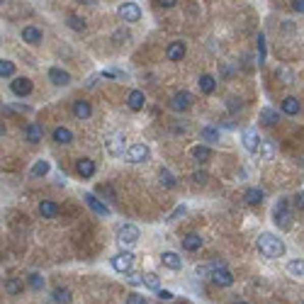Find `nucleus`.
Masks as SVG:
<instances>
[{
    "label": "nucleus",
    "instance_id": "30",
    "mask_svg": "<svg viewBox=\"0 0 304 304\" xmlns=\"http://www.w3.org/2000/svg\"><path fill=\"white\" fill-rule=\"evenodd\" d=\"M158 180H161L163 187H175V178L171 175L168 168H161V171H158Z\"/></svg>",
    "mask_w": 304,
    "mask_h": 304
},
{
    "label": "nucleus",
    "instance_id": "22",
    "mask_svg": "<svg viewBox=\"0 0 304 304\" xmlns=\"http://www.w3.org/2000/svg\"><path fill=\"white\" fill-rule=\"evenodd\" d=\"M51 136H54L56 144H71L73 142V134H71V129H66V127H56Z\"/></svg>",
    "mask_w": 304,
    "mask_h": 304
},
{
    "label": "nucleus",
    "instance_id": "43",
    "mask_svg": "<svg viewBox=\"0 0 304 304\" xmlns=\"http://www.w3.org/2000/svg\"><path fill=\"white\" fill-rule=\"evenodd\" d=\"M158 299H163V302H171V299H173V294L168 292V290H158Z\"/></svg>",
    "mask_w": 304,
    "mask_h": 304
},
{
    "label": "nucleus",
    "instance_id": "46",
    "mask_svg": "<svg viewBox=\"0 0 304 304\" xmlns=\"http://www.w3.org/2000/svg\"><path fill=\"white\" fill-rule=\"evenodd\" d=\"M292 10L304 12V0H294V3H292Z\"/></svg>",
    "mask_w": 304,
    "mask_h": 304
},
{
    "label": "nucleus",
    "instance_id": "50",
    "mask_svg": "<svg viewBox=\"0 0 304 304\" xmlns=\"http://www.w3.org/2000/svg\"><path fill=\"white\" fill-rule=\"evenodd\" d=\"M185 212V207H178V209H175L173 214H171V219H175V217H180V214H183Z\"/></svg>",
    "mask_w": 304,
    "mask_h": 304
},
{
    "label": "nucleus",
    "instance_id": "34",
    "mask_svg": "<svg viewBox=\"0 0 304 304\" xmlns=\"http://www.w3.org/2000/svg\"><path fill=\"white\" fill-rule=\"evenodd\" d=\"M54 302L68 304V302H71V292H68V290H64V287H56V290H54Z\"/></svg>",
    "mask_w": 304,
    "mask_h": 304
},
{
    "label": "nucleus",
    "instance_id": "47",
    "mask_svg": "<svg viewBox=\"0 0 304 304\" xmlns=\"http://www.w3.org/2000/svg\"><path fill=\"white\" fill-rule=\"evenodd\" d=\"M280 76L285 78V83H292V73H290L287 68H283V71H280Z\"/></svg>",
    "mask_w": 304,
    "mask_h": 304
},
{
    "label": "nucleus",
    "instance_id": "23",
    "mask_svg": "<svg viewBox=\"0 0 304 304\" xmlns=\"http://www.w3.org/2000/svg\"><path fill=\"white\" fill-rule=\"evenodd\" d=\"M22 39L27 44H39L42 42V32H39L37 27H24V30H22Z\"/></svg>",
    "mask_w": 304,
    "mask_h": 304
},
{
    "label": "nucleus",
    "instance_id": "11",
    "mask_svg": "<svg viewBox=\"0 0 304 304\" xmlns=\"http://www.w3.org/2000/svg\"><path fill=\"white\" fill-rule=\"evenodd\" d=\"M212 283L219 285V287H229V285H234V275L227 268H217V270L212 272Z\"/></svg>",
    "mask_w": 304,
    "mask_h": 304
},
{
    "label": "nucleus",
    "instance_id": "27",
    "mask_svg": "<svg viewBox=\"0 0 304 304\" xmlns=\"http://www.w3.org/2000/svg\"><path fill=\"white\" fill-rule=\"evenodd\" d=\"M280 107H283L285 115H297V112H299V100L297 98H285Z\"/></svg>",
    "mask_w": 304,
    "mask_h": 304
},
{
    "label": "nucleus",
    "instance_id": "42",
    "mask_svg": "<svg viewBox=\"0 0 304 304\" xmlns=\"http://www.w3.org/2000/svg\"><path fill=\"white\" fill-rule=\"evenodd\" d=\"M294 207H297V209H304V192H297V195H294Z\"/></svg>",
    "mask_w": 304,
    "mask_h": 304
},
{
    "label": "nucleus",
    "instance_id": "48",
    "mask_svg": "<svg viewBox=\"0 0 304 304\" xmlns=\"http://www.w3.org/2000/svg\"><path fill=\"white\" fill-rule=\"evenodd\" d=\"M239 107H241V100H234V98L229 100V109H231V112H234V109H239Z\"/></svg>",
    "mask_w": 304,
    "mask_h": 304
},
{
    "label": "nucleus",
    "instance_id": "35",
    "mask_svg": "<svg viewBox=\"0 0 304 304\" xmlns=\"http://www.w3.org/2000/svg\"><path fill=\"white\" fill-rule=\"evenodd\" d=\"M98 195L107 197V200H117V192H115V190H112V185H107V183L98 185Z\"/></svg>",
    "mask_w": 304,
    "mask_h": 304
},
{
    "label": "nucleus",
    "instance_id": "38",
    "mask_svg": "<svg viewBox=\"0 0 304 304\" xmlns=\"http://www.w3.org/2000/svg\"><path fill=\"white\" fill-rule=\"evenodd\" d=\"M68 27L80 32V30H86V20H83V17H78V15H71V17H68Z\"/></svg>",
    "mask_w": 304,
    "mask_h": 304
},
{
    "label": "nucleus",
    "instance_id": "33",
    "mask_svg": "<svg viewBox=\"0 0 304 304\" xmlns=\"http://www.w3.org/2000/svg\"><path fill=\"white\" fill-rule=\"evenodd\" d=\"M202 142L217 144L219 142V131L214 129V127H205V129H202Z\"/></svg>",
    "mask_w": 304,
    "mask_h": 304
},
{
    "label": "nucleus",
    "instance_id": "28",
    "mask_svg": "<svg viewBox=\"0 0 304 304\" xmlns=\"http://www.w3.org/2000/svg\"><path fill=\"white\" fill-rule=\"evenodd\" d=\"M214 88H217V80H214V78L212 76H200V90H202V93H214Z\"/></svg>",
    "mask_w": 304,
    "mask_h": 304
},
{
    "label": "nucleus",
    "instance_id": "26",
    "mask_svg": "<svg viewBox=\"0 0 304 304\" xmlns=\"http://www.w3.org/2000/svg\"><path fill=\"white\" fill-rule=\"evenodd\" d=\"M202 246V239H200V234H187L183 239V248L185 251H197Z\"/></svg>",
    "mask_w": 304,
    "mask_h": 304
},
{
    "label": "nucleus",
    "instance_id": "10",
    "mask_svg": "<svg viewBox=\"0 0 304 304\" xmlns=\"http://www.w3.org/2000/svg\"><path fill=\"white\" fill-rule=\"evenodd\" d=\"M10 90L15 93V95L24 98V95L32 93V80H30V78H15V80L10 83Z\"/></svg>",
    "mask_w": 304,
    "mask_h": 304
},
{
    "label": "nucleus",
    "instance_id": "9",
    "mask_svg": "<svg viewBox=\"0 0 304 304\" xmlns=\"http://www.w3.org/2000/svg\"><path fill=\"white\" fill-rule=\"evenodd\" d=\"M83 200H86V205L90 207V209H93L95 214H100V217H109V207L105 205L102 200H98V197L93 195V192H88V195L83 197Z\"/></svg>",
    "mask_w": 304,
    "mask_h": 304
},
{
    "label": "nucleus",
    "instance_id": "40",
    "mask_svg": "<svg viewBox=\"0 0 304 304\" xmlns=\"http://www.w3.org/2000/svg\"><path fill=\"white\" fill-rule=\"evenodd\" d=\"M30 285H32L34 290H42V287H44V278L39 275V272H32V275H30Z\"/></svg>",
    "mask_w": 304,
    "mask_h": 304
},
{
    "label": "nucleus",
    "instance_id": "24",
    "mask_svg": "<svg viewBox=\"0 0 304 304\" xmlns=\"http://www.w3.org/2000/svg\"><path fill=\"white\" fill-rule=\"evenodd\" d=\"M263 190H258V187H248L246 192H243V200L248 202V205H261L263 202Z\"/></svg>",
    "mask_w": 304,
    "mask_h": 304
},
{
    "label": "nucleus",
    "instance_id": "44",
    "mask_svg": "<svg viewBox=\"0 0 304 304\" xmlns=\"http://www.w3.org/2000/svg\"><path fill=\"white\" fill-rule=\"evenodd\" d=\"M192 180H195V183H205L207 173H200V171H197V173H192Z\"/></svg>",
    "mask_w": 304,
    "mask_h": 304
},
{
    "label": "nucleus",
    "instance_id": "31",
    "mask_svg": "<svg viewBox=\"0 0 304 304\" xmlns=\"http://www.w3.org/2000/svg\"><path fill=\"white\" fill-rule=\"evenodd\" d=\"M144 285L151 287V290H161V278H158L156 272H146V275H144Z\"/></svg>",
    "mask_w": 304,
    "mask_h": 304
},
{
    "label": "nucleus",
    "instance_id": "4",
    "mask_svg": "<svg viewBox=\"0 0 304 304\" xmlns=\"http://www.w3.org/2000/svg\"><path fill=\"white\" fill-rule=\"evenodd\" d=\"M131 265H134V256H131L129 251H122V253H117V256L112 258V268L117 272H129Z\"/></svg>",
    "mask_w": 304,
    "mask_h": 304
},
{
    "label": "nucleus",
    "instance_id": "20",
    "mask_svg": "<svg viewBox=\"0 0 304 304\" xmlns=\"http://www.w3.org/2000/svg\"><path fill=\"white\" fill-rule=\"evenodd\" d=\"M73 115H76L78 120H88L93 115V109H90V105H88L86 100H76L73 102Z\"/></svg>",
    "mask_w": 304,
    "mask_h": 304
},
{
    "label": "nucleus",
    "instance_id": "49",
    "mask_svg": "<svg viewBox=\"0 0 304 304\" xmlns=\"http://www.w3.org/2000/svg\"><path fill=\"white\" fill-rule=\"evenodd\" d=\"M173 5H178L175 0H161V8H173Z\"/></svg>",
    "mask_w": 304,
    "mask_h": 304
},
{
    "label": "nucleus",
    "instance_id": "45",
    "mask_svg": "<svg viewBox=\"0 0 304 304\" xmlns=\"http://www.w3.org/2000/svg\"><path fill=\"white\" fill-rule=\"evenodd\" d=\"M129 283L131 285H142L144 283V275H129Z\"/></svg>",
    "mask_w": 304,
    "mask_h": 304
},
{
    "label": "nucleus",
    "instance_id": "41",
    "mask_svg": "<svg viewBox=\"0 0 304 304\" xmlns=\"http://www.w3.org/2000/svg\"><path fill=\"white\" fill-rule=\"evenodd\" d=\"M127 304H146V297H142V294L131 292L129 297H127Z\"/></svg>",
    "mask_w": 304,
    "mask_h": 304
},
{
    "label": "nucleus",
    "instance_id": "12",
    "mask_svg": "<svg viewBox=\"0 0 304 304\" xmlns=\"http://www.w3.org/2000/svg\"><path fill=\"white\" fill-rule=\"evenodd\" d=\"M171 105H173V109H187L192 105V95H190L187 90H180V93H175L173 95Z\"/></svg>",
    "mask_w": 304,
    "mask_h": 304
},
{
    "label": "nucleus",
    "instance_id": "17",
    "mask_svg": "<svg viewBox=\"0 0 304 304\" xmlns=\"http://www.w3.org/2000/svg\"><path fill=\"white\" fill-rule=\"evenodd\" d=\"M165 56L171 59V61H180L185 56V42H173L168 44V49H165Z\"/></svg>",
    "mask_w": 304,
    "mask_h": 304
},
{
    "label": "nucleus",
    "instance_id": "39",
    "mask_svg": "<svg viewBox=\"0 0 304 304\" xmlns=\"http://www.w3.org/2000/svg\"><path fill=\"white\" fill-rule=\"evenodd\" d=\"M258 151H261L263 161H270V158H272V153H275V149H272V144H270V142H263Z\"/></svg>",
    "mask_w": 304,
    "mask_h": 304
},
{
    "label": "nucleus",
    "instance_id": "2",
    "mask_svg": "<svg viewBox=\"0 0 304 304\" xmlns=\"http://www.w3.org/2000/svg\"><path fill=\"white\" fill-rule=\"evenodd\" d=\"M272 217H275V224L280 229H290V222H292L290 202H287V200H278V205L272 209Z\"/></svg>",
    "mask_w": 304,
    "mask_h": 304
},
{
    "label": "nucleus",
    "instance_id": "36",
    "mask_svg": "<svg viewBox=\"0 0 304 304\" xmlns=\"http://www.w3.org/2000/svg\"><path fill=\"white\" fill-rule=\"evenodd\" d=\"M12 73H15V64L3 59V61H0V76H3V78H10Z\"/></svg>",
    "mask_w": 304,
    "mask_h": 304
},
{
    "label": "nucleus",
    "instance_id": "14",
    "mask_svg": "<svg viewBox=\"0 0 304 304\" xmlns=\"http://www.w3.org/2000/svg\"><path fill=\"white\" fill-rule=\"evenodd\" d=\"M76 171L80 178H93V175H95V163L90 161V158H78Z\"/></svg>",
    "mask_w": 304,
    "mask_h": 304
},
{
    "label": "nucleus",
    "instance_id": "52",
    "mask_svg": "<svg viewBox=\"0 0 304 304\" xmlns=\"http://www.w3.org/2000/svg\"><path fill=\"white\" fill-rule=\"evenodd\" d=\"M302 304H304V302H302Z\"/></svg>",
    "mask_w": 304,
    "mask_h": 304
},
{
    "label": "nucleus",
    "instance_id": "18",
    "mask_svg": "<svg viewBox=\"0 0 304 304\" xmlns=\"http://www.w3.org/2000/svg\"><path fill=\"white\" fill-rule=\"evenodd\" d=\"M144 102H146V98H144V93L142 90H131L129 95H127V105H129V109H142L144 107Z\"/></svg>",
    "mask_w": 304,
    "mask_h": 304
},
{
    "label": "nucleus",
    "instance_id": "25",
    "mask_svg": "<svg viewBox=\"0 0 304 304\" xmlns=\"http://www.w3.org/2000/svg\"><path fill=\"white\" fill-rule=\"evenodd\" d=\"M192 158H195L197 163L209 161V158H212V149H209V146H195V149H192Z\"/></svg>",
    "mask_w": 304,
    "mask_h": 304
},
{
    "label": "nucleus",
    "instance_id": "29",
    "mask_svg": "<svg viewBox=\"0 0 304 304\" xmlns=\"http://www.w3.org/2000/svg\"><path fill=\"white\" fill-rule=\"evenodd\" d=\"M5 292L8 294H20L22 292V280L20 278H10V280H5Z\"/></svg>",
    "mask_w": 304,
    "mask_h": 304
},
{
    "label": "nucleus",
    "instance_id": "37",
    "mask_svg": "<svg viewBox=\"0 0 304 304\" xmlns=\"http://www.w3.org/2000/svg\"><path fill=\"white\" fill-rule=\"evenodd\" d=\"M46 173H49V161L42 158V161H37L32 165V175H46Z\"/></svg>",
    "mask_w": 304,
    "mask_h": 304
},
{
    "label": "nucleus",
    "instance_id": "51",
    "mask_svg": "<svg viewBox=\"0 0 304 304\" xmlns=\"http://www.w3.org/2000/svg\"><path fill=\"white\" fill-rule=\"evenodd\" d=\"M236 304H248V302H236Z\"/></svg>",
    "mask_w": 304,
    "mask_h": 304
},
{
    "label": "nucleus",
    "instance_id": "6",
    "mask_svg": "<svg viewBox=\"0 0 304 304\" xmlns=\"http://www.w3.org/2000/svg\"><path fill=\"white\" fill-rule=\"evenodd\" d=\"M243 146H246V151H251V153H256L258 149H261V144H263V139L258 136V131L253 129V127H248V129H243Z\"/></svg>",
    "mask_w": 304,
    "mask_h": 304
},
{
    "label": "nucleus",
    "instance_id": "5",
    "mask_svg": "<svg viewBox=\"0 0 304 304\" xmlns=\"http://www.w3.org/2000/svg\"><path fill=\"white\" fill-rule=\"evenodd\" d=\"M149 158V146L146 144H131L127 149V161L129 163H144Z\"/></svg>",
    "mask_w": 304,
    "mask_h": 304
},
{
    "label": "nucleus",
    "instance_id": "1",
    "mask_svg": "<svg viewBox=\"0 0 304 304\" xmlns=\"http://www.w3.org/2000/svg\"><path fill=\"white\" fill-rule=\"evenodd\" d=\"M258 251L263 256H268V258H280L285 253V243L278 236H272V234H261L258 236Z\"/></svg>",
    "mask_w": 304,
    "mask_h": 304
},
{
    "label": "nucleus",
    "instance_id": "7",
    "mask_svg": "<svg viewBox=\"0 0 304 304\" xmlns=\"http://www.w3.org/2000/svg\"><path fill=\"white\" fill-rule=\"evenodd\" d=\"M105 146H107V151L112 153V156H122V153H124V134H120V131L109 134Z\"/></svg>",
    "mask_w": 304,
    "mask_h": 304
},
{
    "label": "nucleus",
    "instance_id": "32",
    "mask_svg": "<svg viewBox=\"0 0 304 304\" xmlns=\"http://www.w3.org/2000/svg\"><path fill=\"white\" fill-rule=\"evenodd\" d=\"M287 272L297 275V278H304V261H290L287 263Z\"/></svg>",
    "mask_w": 304,
    "mask_h": 304
},
{
    "label": "nucleus",
    "instance_id": "16",
    "mask_svg": "<svg viewBox=\"0 0 304 304\" xmlns=\"http://www.w3.org/2000/svg\"><path fill=\"white\" fill-rule=\"evenodd\" d=\"M161 263L165 268H171V270H180L183 268V261H180V256L178 253H171V251H165L161 256Z\"/></svg>",
    "mask_w": 304,
    "mask_h": 304
},
{
    "label": "nucleus",
    "instance_id": "21",
    "mask_svg": "<svg viewBox=\"0 0 304 304\" xmlns=\"http://www.w3.org/2000/svg\"><path fill=\"white\" fill-rule=\"evenodd\" d=\"M261 122H263V124H268V127L278 124V122H280V115H278V109L263 107V109H261Z\"/></svg>",
    "mask_w": 304,
    "mask_h": 304
},
{
    "label": "nucleus",
    "instance_id": "13",
    "mask_svg": "<svg viewBox=\"0 0 304 304\" xmlns=\"http://www.w3.org/2000/svg\"><path fill=\"white\" fill-rule=\"evenodd\" d=\"M49 80H51L54 86H68V83H71V76L66 73L64 68L54 66V68H49Z\"/></svg>",
    "mask_w": 304,
    "mask_h": 304
},
{
    "label": "nucleus",
    "instance_id": "15",
    "mask_svg": "<svg viewBox=\"0 0 304 304\" xmlns=\"http://www.w3.org/2000/svg\"><path fill=\"white\" fill-rule=\"evenodd\" d=\"M24 139H27L30 144L42 142V127H39L37 122H30V124L24 127Z\"/></svg>",
    "mask_w": 304,
    "mask_h": 304
},
{
    "label": "nucleus",
    "instance_id": "19",
    "mask_svg": "<svg viewBox=\"0 0 304 304\" xmlns=\"http://www.w3.org/2000/svg\"><path fill=\"white\" fill-rule=\"evenodd\" d=\"M39 214H42L44 219H54L56 214H59V207H56V202H51V200H44V202H39Z\"/></svg>",
    "mask_w": 304,
    "mask_h": 304
},
{
    "label": "nucleus",
    "instance_id": "8",
    "mask_svg": "<svg viewBox=\"0 0 304 304\" xmlns=\"http://www.w3.org/2000/svg\"><path fill=\"white\" fill-rule=\"evenodd\" d=\"M120 243H124V246H134L136 241H139V229L134 227V224H124V227L120 229Z\"/></svg>",
    "mask_w": 304,
    "mask_h": 304
},
{
    "label": "nucleus",
    "instance_id": "3",
    "mask_svg": "<svg viewBox=\"0 0 304 304\" xmlns=\"http://www.w3.org/2000/svg\"><path fill=\"white\" fill-rule=\"evenodd\" d=\"M120 17L124 22H139L142 20V8L136 3H122L120 5Z\"/></svg>",
    "mask_w": 304,
    "mask_h": 304
}]
</instances>
